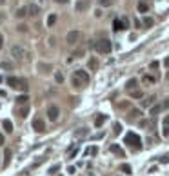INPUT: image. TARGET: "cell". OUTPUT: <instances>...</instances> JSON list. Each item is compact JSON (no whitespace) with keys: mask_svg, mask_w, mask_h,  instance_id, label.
Returning a JSON list of instances; mask_svg holds the SVG:
<instances>
[{"mask_svg":"<svg viewBox=\"0 0 169 176\" xmlns=\"http://www.w3.org/2000/svg\"><path fill=\"white\" fill-rule=\"evenodd\" d=\"M7 84L16 91H28L29 89V82L26 78H18V76H9L7 78Z\"/></svg>","mask_w":169,"mask_h":176,"instance_id":"cell-1","label":"cell"},{"mask_svg":"<svg viewBox=\"0 0 169 176\" xmlns=\"http://www.w3.org/2000/svg\"><path fill=\"white\" fill-rule=\"evenodd\" d=\"M95 49H96V53H100V55H107L113 49V44L107 38H104V40H98V42L95 44Z\"/></svg>","mask_w":169,"mask_h":176,"instance_id":"cell-2","label":"cell"},{"mask_svg":"<svg viewBox=\"0 0 169 176\" xmlns=\"http://www.w3.org/2000/svg\"><path fill=\"white\" fill-rule=\"evenodd\" d=\"M124 142H126L129 147H133L135 151H138V149L142 147V140H140V136H138V135H135V133H127V135H126V138H124Z\"/></svg>","mask_w":169,"mask_h":176,"instance_id":"cell-3","label":"cell"},{"mask_svg":"<svg viewBox=\"0 0 169 176\" xmlns=\"http://www.w3.org/2000/svg\"><path fill=\"white\" fill-rule=\"evenodd\" d=\"M45 115H47V118H49L51 122H57V118L60 116V109L55 105V104H51L49 107H47V111H45Z\"/></svg>","mask_w":169,"mask_h":176,"instance_id":"cell-4","label":"cell"},{"mask_svg":"<svg viewBox=\"0 0 169 176\" xmlns=\"http://www.w3.org/2000/svg\"><path fill=\"white\" fill-rule=\"evenodd\" d=\"M80 36H82V33H80V31H77V29H73V31H69V33H67L66 40H67L69 46H75V44L80 40Z\"/></svg>","mask_w":169,"mask_h":176,"instance_id":"cell-5","label":"cell"},{"mask_svg":"<svg viewBox=\"0 0 169 176\" xmlns=\"http://www.w3.org/2000/svg\"><path fill=\"white\" fill-rule=\"evenodd\" d=\"M11 56L20 62V60H24V56H26V51H24V47H20V46H13L11 47Z\"/></svg>","mask_w":169,"mask_h":176,"instance_id":"cell-6","label":"cell"},{"mask_svg":"<svg viewBox=\"0 0 169 176\" xmlns=\"http://www.w3.org/2000/svg\"><path fill=\"white\" fill-rule=\"evenodd\" d=\"M33 129L36 131V133H44L45 131V122L42 120V116H35L33 118Z\"/></svg>","mask_w":169,"mask_h":176,"instance_id":"cell-7","label":"cell"},{"mask_svg":"<svg viewBox=\"0 0 169 176\" xmlns=\"http://www.w3.org/2000/svg\"><path fill=\"white\" fill-rule=\"evenodd\" d=\"M129 24H127V18H116V20H113V29L115 31H122V29H126Z\"/></svg>","mask_w":169,"mask_h":176,"instance_id":"cell-8","label":"cell"},{"mask_svg":"<svg viewBox=\"0 0 169 176\" xmlns=\"http://www.w3.org/2000/svg\"><path fill=\"white\" fill-rule=\"evenodd\" d=\"M71 84H73V87H75V89H84V87L87 85L82 78H78L77 75H73V76H71Z\"/></svg>","mask_w":169,"mask_h":176,"instance_id":"cell-9","label":"cell"},{"mask_svg":"<svg viewBox=\"0 0 169 176\" xmlns=\"http://www.w3.org/2000/svg\"><path fill=\"white\" fill-rule=\"evenodd\" d=\"M38 13H40V6H36V4H29L28 6V15L29 16H38Z\"/></svg>","mask_w":169,"mask_h":176,"instance_id":"cell-10","label":"cell"},{"mask_svg":"<svg viewBox=\"0 0 169 176\" xmlns=\"http://www.w3.org/2000/svg\"><path fill=\"white\" fill-rule=\"evenodd\" d=\"M111 152H113V155H116V156H120V158H124V156H126L124 149L120 147V145H116V143H113V145H111Z\"/></svg>","mask_w":169,"mask_h":176,"instance_id":"cell-11","label":"cell"},{"mask_svg":"<svg viewBox=\"0 0 169 176\" xmlns=\"http://www.w3.org/2000/svg\"><path fill=\"white\" fill-rule=\"evenodd\" d=\"M126 89H127V91H135V89H138V80H136V78L127 80V84H126Z\"/></svg>","mask_w":169,"mask_h":176,"instance_id":"cell-12","label":"cell"},{"mask_svg":"<svg viewBox=\"0 0 169 176\" xmlns=\"http://www.w3.org/2000/svg\"><path fill=\"white\" fill-rule=\"evenodd\" d=\"M73 75H77V76H78V78H82V80H84L86 84H89V75H87V73H86L84 69H77V71H75Z\"/></svg>","mask_w":169,"mask_h":176,"instance_id":"cell-13","label":"cell"},{"mask_svg":"<svg viewBox=\"0 0 169 176\" xmlns=\"http://www.w3.org/2000/svg\"><path fill=\"white\" fill-rule=\"evenodd\" d=\"M51 69H53V67H51V64H42V62L38 64V71H40V73H44V75H47Z\"/></svg>","mask_w":169,"mask_h":176,"instance_id":"cell-14","label":"cell"},{"mask_svg":"<svg viewBox=\"0 0 169 176\" xmlns=\"http://www.w3.org/2000/svg\"><path fill=\"white\" fill-rule=\"evenodd\" d=\"M87 67H89L91 71H96V69H98V60H96L95 56H91L89 62H87Z\"/></svg>","mask_w":169,"mask_h":176,"instance_id":"cell-15","label":"cell"},{"mask_svg":"<svg viewBox=\"0 0 169 176\" xmlns=\"http://www.w3.org/2000/svg\"><path fill=\"white\" fill-rule=\"evenodd\" d=\"M28 113H29V105H28V104L24 105V107H20V109H18V116H20V118H26V116H28Z\"/></svg>","mask_w":169,"mask_h":176,"instance_id":"cell-16","label":"cell"},{"mask_svg":"<svg viewBox=\"0 0 169 176\" xmlns=\"http://www.w3.org/2000/svg\"><path fill=\"white\" fill-rule=\"evenodd\" d=\"M2 127H4L6 133H13V123H11V120H4V122H2Z\"/></svg>","mask_w":169,"mask_h":176,"instance_id":"cell-17","label":"cell"},{"mask_svg":"<svg viewBox=\"0 0 169 176\" xmlns=\"http://www.w3.org/2000/svg\"><path fill=\"white\" fill-rule=\"evenodd\" d=\"M138 11L140 13H147L149 11V4L147 2H138Z\"/></svg>","mask_w":169,"mask_h":176,"instance_id":"cell-18","label":"cell"},{"mask_svg":"<svg viewBox=\"0 0 169 176\" xmlns=\"http://www.w3.org/2000/svg\"><path fill=\"white\" fill-rule=\"evenodd\" d=\"M106 120H107V116H106V115H98V116H96V120H95V125H96V127H100Z\"/></svg>","mask_w":169,"mask_h":176,"instance_id":"cell-19","label":"cell"},{"mask_svg":"<svg viewBox=\"0 0 169 176\" xmlns=\"http://www.w3.org/2000/svg\"><path fill=\"white\" fill-rule=\"evenodd\" d=\"M11 162V149H6L4 151V165H9Z\"/></svg>","mask_w":169,"mask_h":176,"instance_id":"cell-20","label":"cell"},{"mask_svg":"<svg viewBox=\"0 0 169 176\" xmlns=\"http://www.w3.org/2000/svg\"><path fill=\"white\" fill-rule=\"evenodd\" d=\"M84 136H87V129H78V131H75V138H84Z\"/></svg>","mask_w":169,"mask_h":176,"instance_id":"cell-21","label":"cell"},{"mask_svg":"<svg viewBox=\"0 0 169 176\" xmlns=\"http://www.w3.org/2000/svg\"><path fill=\"white\" fill-rule=\"evenodd\" d=\"M160 111H162V105H153V107H151V111H149V115H151V116H156Z\"/></svg>","mask_w":169,"mask_h":176,"instance_id":"cell-22","label":"cell"},{"mask_svg":"<svg viewBox=\"0 0 169 176\" xmlns=\"http://www.w3.org/2000/svg\"><path fill=\"white\" fill-rule=\"evenodd\" d=\"M140 115H142V111H140V109H131L127 116H129V118H138Z\"/></svg>","mask_w":169,"mask_h":176,"instance_id":"cell-23","label":"cell"},{"mask_svg":"<svg viewBox=\"0 0 169 176\" xmlns=\"http://www.w3.org/2000/svg\"><path fill=\"white\" fill-rule=\"evenodd\" d=\"M113 2L115 0H98V6L100 7H109V6H113Z\"/></svg>","mask_w":169,"mask_h":176,"instance_id":"cell-24","label":"cell"},{"mask_svg":"<svg viewBox=\"0 0 169 176\" xmlns=\"http://www.w3.org/2000/svg\"><path fill=\"white\" fill-rule=\"evenodd\" d=\"M153 102H155V96H149V98H146V100H142V107H149Z\"/></svg>","mask_w":169,"mask_h":176,"instance_id":"cell-25","label":"cell"},{"mask_svg":"<svg viewBox=\"0 0 169 176\" xmlns=\"http://www.w3.org/2000/svg\"><path fill=\"white\" fill-rule=\"evenodd\" d=\"M55 22H57V15H49V16H47V26H49V27L55 26Z\"/></svg>","mask_w":169,"mask_h":176,"instance_id":"cell-26","label":"cell"},{"mask_svg":"<svg viewBox=\"0 0 169 176\" xmlns=\"http://www.w3.org/2000/svg\"><path fill=\"white\" fill-rule=\"evenodd\" d=\"M86 55V49H77V51H73V55L71 56H75V58H82Z\"/></svg>","mask_w":169,"mask_h":176,"instance_id":"cell-27","label":"cell"},{"mask_svg":"<svg viewBox=\"0 0 169 176\" xmlns=\"http://www.w3.org/2000/svg\"><path fill=\"white\" fill-rule=\"evenodd\" d=\"M28 100H29V98H28L26 95H22V96H18V98H16V104H20V105H26V104H28Z\"/></svg>","mask_w":169,"mask_h":176,"instance_id":"cell-28","label":"cell"},{"mask_svg":"<svg viewBox=\"0 0 169 176\" xmlns=\"http://www.w3.org/2000/svg\"><path fill=\"white\" fill-rule=\"evenodd\" d=\"M129 93H131V98H144V93H142V91H138V89L129 91Z\"/></svg>","mask_w":169,"mask_h":176,"instance_id":"cell-29","label":"cell"},{"mask_svg":"<svg viewBox=\"0 0 169 176\" xmlns=\"http://www.w3.org/2000/svg\"><path fill=\"white\" fill-rule=\"evenodd\" d=\"M26 15H28V7H20V9L16 11V16H18V18H24Z\"/></svg>","mask_w":169,"mask_h":176,"instance_id":"cell-30","label":"cell"},{"mask_svg":"<svg viewBox=\"0 0 169 176\" xmlns=\"http://www.w3.org/2000/svg\"><path fill=\"white\" fill-rule=\"evenodd\" d=\"M153 24H155V20H153V18H149V16L144 18V26H146V27H151Z\"/></svg>","mask_w":169,"mask_h":176,"instance_id":"cell-31","label":"cell"},{"mask_svg":"<svg viewBox=\"0 0 169 176\" xmlns=\"http://www.w3.org/2000/svg\"><path fill=\"white\" fill-rule=\"evenodd\" d=\"M120 171H124L126 174H131V167H129L127 163H122V165H120Z\"/></svg>","mask_w":169,"mask_h":176,"instance_id":"cell-32","label":"cell"},{"mask_svg":"<svg viewBox=\"0 0 169 176\" xmlns=\"http://www.w3.org/2000/svg\"><path fill=\"white\" fill-rule=\"evenodd\" d=\"M84 9H87V2H78L77 4V11H84Z\"/></svg>","mask_w":169,"mask_h":176,"instance_id":"cell-33","label":"cell"},{"mask_svg":"<svg viewBox=\"0 0 169 176\" xmlns=\"http://www.w3.org/2000/svg\"><path fill=\"white\" fill-rule=\"evenodd\" d=\"M144 82H146V84H155L156 80H155V76H149V75H146V76H144Z\"/></svg>","mask_w":169,"mask_h":176,"instance_id":"cell-34","label":"cell"},{"mask_svg":"<svg viewBox=\"0 0 169 176\" xmlns=\"http://www.w3.org/2000/svg\"><path fill=\"white\" fill-rule=\"evenodd\" d=\"M55 80H57V82H58V84H62V82H64V75H62V73H60V71H58V73H57V75H55Z\"/></svg>","mask_w":169,"mask_h":176,"instance_id":"cell-35","label":"cell"},{"mask_svg":"<svg viewBox=\"0 0 169 176\" xmlns=\"http://www.w3.org/2000/svg\"><path fill=\"white\" fill-rule=\"evenodd\" d=\"M0 67H2V69H11L13 65H11L9 62H2V64H0Z\"/></svg>","mask_w":169,"mask_h":176,"instance_id":"cell-36","label":"cell"},{"mask_svg":"<svg viewBox=\"0 0 169 176\" xmlns=\"http://www.w3.org/2000/svg\"><path fill=\"white\" fill-rule=\"evenodd\" d=\"M115 135H120V131H122V125H120V123H115Z\"/></svg>","mask_w":169,"mask_h":176,"instance_id":"cell-37","label":"cell"},{"mask_svg":"<svg viewBox=\"0 0 169 176\" xmlns=\"http://www.w3.org/2000/svg\"><path fill=\"white\" fill-rule=\"evenodd\" d=\"M86 155H96V147H89V149H86Z\"/></svg>","mask_w":169,"mask_h":176,"instance_id":"cell-38","label":"cell"},{"mask_svg":"<svg viewBox=\"0 0 169 176\" xmlns=\"http://www.w3.org/2000/svg\"><path fill=\"white\" fill-rule=\"evenodd\" d=\"M118 107H120V109H127V107H129V102H120Z\"/></svg>","mask_w":169,"mask_h":176,"instance_id":"cell-39","label":"cell"},{"mask_svg":"<svg viewBox=\"0 0 169 176\" xmlns=\"http://www.w3.org/2000/svg\"><path fill=\"white\" fill-rule=\"evenodd\" d=\"M162 135H164V136H169V125H164V129H162Z\"/></svg>","mask_w":169,"mask_h":176,"instance_id":"cell-40","label":"cell"},{"mask_svg":"<svg viewBox=\"0 0 169 176\" xmlns=\"http://www.w3.org/2000/svg\"><path fill=\"white\" fill-rule=\"evenodd\" d=\"M18 31H20V33H26V31H28V26H24V24H20V26H18Z\"/></svg>","mask_w":169,"mask_h":176,"instance_id":"cell-41","label":"cell"},{"mask_svg":"<svg viewBox=\"0 0 169 176\" xmlns=\"http://www.w3.org/2000/svg\"><path fill=\"white\" fill-rule=\"evenodd\" d=\"M167 162H169V156H162L160 158V163H167Z\"/></svg>","mask_w":169,"mask_h":176,"instance_id":"cell-42","label":"cell"},{"mask_svg":"<svg viewBox=\"0 0 169 176\" xmlns=\"http://www.w3.org/2000/svg\"><path fill=\"white\" fill-rule=\"evenodd\" d=\"M167 107H169V100H165V102L162 104V109H167Z\"/></svg>","mask_w":169,"mask_h":176,"instance_id":"cell-43","label":"cell"},{"mask_svg":"<svg viewBox=\"0 0 169 176\" xmlns=\"http://www.w3.org/2000/svg\"><path fill=\"white\" fill-rule=\"evenodd\" d=\"M164 125H169V115H167V116H164Z\"/></svg>","mask_w":169,"mask_h":176,"instance_id":"cell-44","label":"cell"},{"mask_svg":"<svg viewBox=\"0 0 169 176\" xmlns=\"http://www.w3.org/2000/svg\"><path fill=\"white\" fill-rule=\"evenodd\" d=\"M2 47H4V36L0 35V49H2Z\"/></svg>","mask_w":169,"mask_h":176,"instance_id":"cell-45","label":"cell"},{"mask_svg":"<svg viewBox=\"0 0 169 176\" xmlns=\"http://www.w3.org/2000/svg\"><path fill=\"white\" fill-rule=\"evenodd\" d=\"M158 67V62H151V69H156Z\"/></svg>","mask_w":169,"mask_h":176,"instance_id":"cell-46","label":"cell"},{"mask_svg":"<svg viewBox=\"0 0 169 176\" xmlns=\"http://www.w3.org/2000/svg\"><path fill=\"white\" fill-rule=\"evenodd\" d=\"M57 171H58V165L57 167H51V174H57Z\"/></svg>","mask_w":169,"mask_h":176,"instance_id":"cell-47","label":"cell"},{"mask_svg":"<svg viewBox=\"0 0 169 176\" xmlns=\"http://www.w3.org/2000/svg\"><path fill=\"white\" fill-rule=\"evenodd\" d=\"M164 65H165V67H169V56H167V58L164 60Z\"/></svg>","mask_w":169,"mask_h":176,"instance_id":"cell-48","label":"cell"},{"mask_svg":"<svg viewBox=\"0 0 169 176\" xmlns=\"http://www.w3.org/2000/svg\"><path fill=\"white\" fill-rule=\"evenodd\" d=\"M0 145H4V135L0 133Z\"/></svg>","mask_w":169,"mask_h":176,"instance_id":"cell-49","label":"cell"},{"mask_svg":"<svg viewBox=\"0 0 169 176\" xmlns=\"http://www.w3.org/2000/svg\"><path fill=\"white\" fill-rule=\"evenodd\" d=\"M57 2H58V4H67L69 0H57Z\"/></svg>","mask_w":169,"mask_h":176,"instance_id":"cell-50","label":"cell"},{"mask_svg":"<svg viewBox=\"0 0 169 176\" xmlns=\"http://www.w3.org/2000/svg\"><path fill=\"white\" fill-rule=\"evenodd\" d=\"M6 4V0H0V6H4Z\"/></svg>","mask_w":169,"mask_h":176,"instance_id":"cell-51","label":"cell"},{"mask_svg":"<svg viewBox=\"0 0 169 176\" xmlns=\"http://www.w3.org/2000/svg\"><path fill=\"white\" fill-rule=\"evenodd\" d=\"M167 78H169V73H167Z\"/></svg>","mask_w":169,"mask_h":176,"instance_id":"cell-52","label":"cell"}]
</instances>
